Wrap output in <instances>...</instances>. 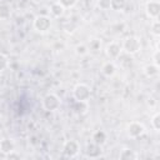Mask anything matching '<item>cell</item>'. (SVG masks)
<instances>
[{"mask_svg":"<svg viewBox=\"0 0 160 160\" xmlns=\"http://www.w3.org/2000/svg\"><path fill=\"white\" fill-rule=\"evenodd\" d=\"M8 68H9V58L5 54L0 52V72L6 70Z\"/></svg>","mask_w":160,"mask_h":160,"instance_id":"44dd1931","label":"cell"},{"mask_svg":"<svg viewBox=\"0 0 160 160\" xmlns=\"http://www.w3.org/2000/svg\"><path fill=\"white\" fill-rule=\"evenodd\" d=\"M119 159H121V160H134V159H138V154L134 150L129 149V148H124L121 150L120 155H119Z\"/></svg>","mask_w":160,"mask_h":160,"instance_id":"e0dca14e","label":"cell"},{"mask_svg":"<svg viewBox=\"0 0 160 160\" xmlns=\"http://www.w3.org/2000/svg\"><path fill=\"white\" fill-rule=\"evenodd\" d=\"M34 4H38V5H40V4H42V2H45L46 0H31Z\"/></svg>","mask_w":160,"mask_h":160,"instance_id":"83f0119b","label":"cell"},{"mask_svg":"<svg viewBox=\"0 0 160 160\" xmlns=\"http://www.w3.org/2000/svg\"><path fill=\"white\" fill-rule=\"evenodd\" d=\"M41 105H42L44 110H46V111H56L61 105V100L56 94L49 92L42 98Z\"/></svg>","mask_w":160,"mask_h":160,"instance_id":"3957f363","label":"cell"},{"mask_svg":"<svg viewBox=\"0 0 160 160\" xmlns=\"http://www.w3.org/2000/svg\"><path fill=\"white\" fill-rule=\"evenodd\" d=\"M145 132V126L139 121H131L126 126V134L131 139H138Z\"/></svg>","mask_w":160,"mask_h":160,"instance_id":"5b68a950","label":"cell"},{"mask_svg":"<svg viewBox=\"0 0 160 160\" xmlns=\"http://www.w3.org/2000/svg\"><path fill=\"white\" fill-rule=\"evenodd\" d=\"M80 151V145L76 140H68L62 145V152L66 158H75Z\"/></svg>","mask_w":160,"mask_h":160,"instance_id":"8992f818","label":"cell"},{"mask_svg":"<svg viewBox=\"0 0 160 160\" xmlns=\"http://www.w3.org/2000/svg\"><path fill=\"white\" fill-rule=\"evenodd\" d=\"M151 126L155 131H159L160 130V114L159 112H155L151 118Z\"/></svg>","mask_w":160,"mask_h":160,"instance_id":"ffe728a7","label":"cell"},{"mask_svg":"<svg viewBox=\"0 0 160 160\" xmlns=\"http://www.w3.org/2000/svg\"><path fill=\"white\" fill-rule=\"evenodd\" d=\"M88 51H89V48H88V45H85V44H79V45H76V48H75V52H76L78 55H80V56L86 55Z\"/></svg>","mask_w":160,"mask_h":160,"instance_id":"7402d4cb","label":"cell"},{"mask_svg":"<svg viewBox=\"0 0 160 160\" xmlns=\"http://www.w3.org/2000/svg\"><path fill=\"white\" fill-rule=\"evenodd\" d=\"M126 6V0H110V9L114 11H122Z\"/></svg>","mask_w":160,"mask_h":160,"instance_id":"ac0fdd59","label":"cell"},{"mask_svg":"<svg viewBox=\"0 0 160 160\" xmlns=\"http://www.w3.org/2000/svg\"><path fill=\"white\" fill-rule=\"evenodd\" d=\"M11 5L6 1L0 2V20H8L11 16Z\"/></svg>","mask_w":160,"mask_h":160,"instance_id":"4fadbf2b","label":"cell"},{"mask_svg":"<svg viewBox=\"0 0 160 160\" xmlns=\"http://www.w3.org/2000/svg\"><path fill=\"white\" fill-rule=\"evenodd\" d=\"M121 52H122L121 45L119 42H116V41L109 42L106 45V48H105V54L110 60H118V58L121 55Z\"/></svg>","mask_w":160,"mask_h":160,"instance_id":"52a82bcc","label":"cell"},{"mask_svg":"<svg viewBox=\"0 0 160 160\" xmlns=\"http://www.w3.org/2000/svg\"><path fill=\"white\" fill-rule=\"evenodd\" d=\"M72 98L78 101H89L91 98V88L84 82L76 84L72 89Z\"/></svg>","mask_w":160,"mask_h":160,"instance_id":"7a4b0ae2","label":"cell"},{"mask_svg":"<svg viewBox=\"0 0 160 160\" xmlns=\"http://www.w3.org/2000/svg\"><path fill=\"white\" fill-rule=\"evenodd\" d=\"M152 64L160 66V51H159V49H156L152 54Z\"/></svg>","mask_w":160,"mask_h":160,"instance_id":"484cf974","label":"cell"},{"mask_svg":"<svg viewBox=\"0 0 160 160\" xmlns=\"http://www.w3.org/2000/svg\"><path fill=\"white\" fill-rule=\"evenodd\" d=\"M145 11H146V15L150 19L156 20L159 18V14H160V4H159V1H156V0L148 1L146 6H145Z\"/></svg>","mask_w":160,"mask_h":160,"instance_id":"ba28073f","label":"cell"},{"mask_svg":"<svg viewBox=\"0 0 160 160\" xmlns=\"http://www.w3.org/2000/svg\"><path fill=\"white\" fill-rule=\"evenodd\" d=\"M98 5L101 10H108V9H110V0H99Z\"/></svg>","mask_w":160,"mask_h":160,"instance_id":"d4e9b609","label":"cell"},{"mask_svg":"<svg viewBox=\"0 0 160 160\" xmlns=\"http://www.w3.org/2000/svg\"><path fill=\"white\" fill-rule=\"evenodd\" d=\"M6 158H8V159H20V155H19V154H16V152H15V150H14V151L9 152V154L6 155Z\"/></svg>","mask_w":160,"mask_h":160,"instance_id":"4316f807","label":"cell"},{"mask_svg":"<svg viewBox=\"0 0 160 160\" xmlns=\"http://www.w3.org/2000/svg\"><path fill=\"white\" fill-rule=\"evenodd\" d=\"M61 6H64L65 9H69V8H72L76 2H78V0H56Z\"/></svg>","mask_w":160,"mask_h":160,"instance_id":"603a6c76","label":"cell"},{"mask_svg":"<svg viewBox=\"0 0 160 160\" xmlns=\"http://www.w3.org/2000/svg\"><path fill=\"white\" fill-rule=\"evenodd\" d=\"M100 46H101V42L98 40V39H94V40H91L90 41V44H89V50H92V51H98V50H100Z\"/></svg>","mask_w":160,"mask_h":160,"instance_id":"cb8c5ba5","label":"cell"},{"mask_svg":"<svg viewBox=\"0 0 160 160\" xmlns=\"http://www.w3.org/2000/svg\"><path fill=\"white\" fill-rule=\"evenodd\" d=\"M116 72V65L114 64V61H105L102 65H101V74L106 78H111L114 76Z\"/></svg>","mask_w":160,"mask_h":160,"instance_id":"30bf717a","label":"cell"},{"mask_svg":"<svg viewBox=\"0 0 160 160\" xmlns=\"http://www.w3.org/2000/svg\"><path fill=\"white\" fill-rule=\"evenodd\" d=\"M49 11H50V14H51L52 18H60V16L64 15V12H65V8L61 6V5L56 1V2H52V4L50 5Z\"/></svg>","mask_w":160,"mask_h":160,"instance_id":"5bb4252c","label":"cell"},{"mask_svg":"<svg viewBox=\"0 0 160 160\" xmlns=\"http://www.w3.org/2000/svg\"><path fill=\"white\" fill-rule=\"evenodd\" d=\"M15 150V142L11 140V139H8V138H4L0 140V151L4 152V154H9L11 151Z\"/></svg>","mask_w":160,"mask_h":160,"instance_id":"8fae6325","label":"cell"},{"mask_svg":"<svg viewBox=\"0 0 160 160\" xmlns=\"http://www.w3.org/2000/svg\"><path fill=\"white\" fill-rule=\"evenodd\" d=\"M150 32L155 38H159L160 36V22H159L158 19L156 20H152V22L150 25Z\"/></svg>","mask_w":160,"mask_h":160,"instance_id":"d6986e66","label":"cell"},{"mask_svg":"<svg viewBox=\"0 0 160 160\" xmlns=\"http://www.w3.org/2000/svg\"><path fill=\"white\" fill-rule=\"evenodd\" d=\"M92 141L95 142V144H98V145H104L105 142H106V139H108V136H106V134H105V131H102V130H98V131H95L94 134H92Z\"/></svg>","mask_w":160,"mask_h":160,"instance_id":"2e32d148","label":"cell"},{"mask_svg":"<svg viewBox=\"0 0 160 160\" xmlns=\"http://www.w3.org/2000/svg\"><path fill=\"white\" fill-rule=\"evenodd\" d=\"M84 151H85V155H86L88 158H90V159H96V158H99V156L101 155V146L98 145V144H95L94 141H91V142H89V144L86 145V149H85Z\"/></svg>","mask_w":160,"mask_h":160,"instance_id":"9c48e42d","label":"cell"},{"mask_svg":"<svg viewBox=\"0 0 160 160\" xmlns=\"http://www.w3.org/2000/svg\"><path fill=\"white\" fill-rule=\"evenodd\" d=\"M121 49H122L124 52L130 54V55L138 54L141 50V40H140V38H138L135 35L128 36L124 40V42L121 44Z\"/></svg>","mask_w":160,"mask_h":160,"instance_id":"6da1fadb","label":"cell"},{"mask_svg":"<svg viewBox=\"0 0 160 160\" xmlns=\"http://www.w3.org/2000/svg\"><path fill=\"white\" fill-rule=\"evenodd\" d=\"M159 68L160 66H158V65H155V64H148V65H145L144 66V75L146 76V78H149V79H152V78H156L158 75H159Z\"/></svg>","mask_w":160,"mask_h":160,"instance_id":"7c38bea8","label":"cell"},{"mask_svg":"<svg viewBox=\"0 0 160 160\" xmlns=\"http://www.w3.org/2000/svg\"><path fill=\"white\" fill-rule=\"evenodd\" d=\"M51 28V18L48 15H38L34 19V29L41 34L48 32Z\"/></svg>","mask_w":160,"mask_h":160,"instance_id":"277c9868","label":"cell"},{"mask_svg":"<svg viewBox=\"0 0 160 160\" xmlns=\"http://www.w3.org/2000/svg\"><path fill=\"white\" fill-rule=\"evenodd\" d=\"M88 109H89L88 101H78V100H75L74 104H72V110H74L76 114H79V115L85 114V112L88 111Z\"/></svg>","mask_w":160,"mask_h":160,"instance_id":"9a60e30c","label":"cell"}]
</instances>
